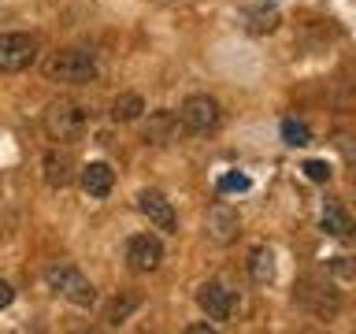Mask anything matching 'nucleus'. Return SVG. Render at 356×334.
Masks as SVG:
<instances>
[{
  "instance_id": "nucleus-13",
  "label": "nucleus",
  "mask_w": 356,
  "mask_h": 334,
  "mask_svg": "<svg viewBox=\"0 0 356 334\" xmlns=\"http://www.w3.org/2000/svg\"><path fill=\"white\" fill-rule=\"evenodd\" d=\"M175 134H178V116L175 111H152L149 127H145V141L149 145H167V141H175Z\"/></svg>"
},
{
  "instance_id": "nucleus-17",
  "label": "nucleus",
  "mask_w": 356,
  "mask_h": 334,
  "mask_svg": "<svg viewBox=\"0 0 356 334\" xmlns=\"http://www.w3.org/2000/svg\"><path fill=\"white\" fill-rule=\"evenodd\" d=\"M282 141L293 145V149H305V145H312L308 122H300V119H282Z\"/></svg>"
},
{
  "instance_id": "nucleus-10",
  "label": "nucleus",
  "mask_w": 356,
  "mask_h": 334,
  "mask_svg": "<svg viewBox=\"0 0 356 334\" xmlns=\"http://www.w3.org/2000/svg\"><path fill=\"white\" fill-rule=\"evenodd\" d=\"M78 186H82V193H86V197L104 200L111 189H115V171H111V164L93 160V164H86L82 171H78Z\"/></svg>"
},
{
  "instance_id": "nucleus-22",
  "label": "nucleus",
  "mask_w": 356,
  "mask_h": 334,
  "mask_svg": "<svg viewBox=\"0 0 356 334\" xmlns=\"http://www.w3.org/2000/svg\"><path fill=\"white\" fill-rule=\"evenodd\" d=\"M189 334H211V331H216V327H208V323H193V327H186Z\"/></svg>"
},
{
  "instance_id": "nucleus-2",
  "label": "nucleus",
  "mask_w": 356,
  "mask_h": 334,
  "mask_svg": "<svg viewBox=\"0 0 356 334\" xmlns=\"http://www.w3.org/2000/svg\"><path fill=\"white\" fill-rule=\"evenodd\" d=\"M97 56L86 52V49H63V52H52L44 60V74L49 82H63V86H86L97 78Z\"/></svg>"
},
{
  "instance_id": "nucleus-5",
  "label": "nucleus",
  "mask_w": 356,
  "mask_h": 334,
  "mask_svg": "<svg viewBox=\"0 0 356 334\" xmlns=\"http://www.w3.org/2000/svg\"><path fill=\"white\" fill-rule=\"evenodd\" d=\"M38 60V38L22 30L0 33V74H19Z\"/></svg>"
},
{
  "instance_id": "nucleus-1",
  "label": "nucleus",
  "mask_w": 356,
  "mask_h": 334,
  "mask_svg": "<svg viewBox=\"0 0 356 334\" xmlns=\"http://www.w3.org/2000/svg\"><path fill=\"white\" fill-rule=\"evenodd\" d=\"M41 127L52 141H63L71 145L78 138H86L89 130V108H82L78 100H52L41 116Z\"/></svg>"
},
{
  "instance_id": "nucleus-9",
  "label": "nucleus",
  "mask_w": 356,
  "mask_h": 334,
  "mask_svg": "<svg viewBox=\"0 0 356 334\" xmlns=\"http://www.w3.org/2000/svg\"><path fill=\"white\" fill-rule=\"evenodd\" d=\"M197 305L208 319H216V323H227L234 316V294L222 283H204L200 286L197 289Z\"/></svg>"
},
{
  "instance_id": "nucleus-12",
  "label": "nucleus",
  "mask_w": 356,
  "mask_h": 334,
  "mask_svg": "<svg viewBox=\"0 0 356 334\" xmlns=\"http://www.w3.org/2000/svg\"><path fill=\"white\" fill-rule=\"evenodd\" d=\"M323 230H327L330 238H338V241H349L356 234V223L338 200H327V205H323Z\"/></svg>"
},
{
  "instance_id": "nucleus-16",
  "label": "nucleus",
  "mask_w": 356,
  "mask_h": 334,
  "mask_svg": "<svg viewBox=\"0 0 356 334\" xmlns=\"http://www.w3.org/2000/svg\"><path fill=\"white\" fill-rule=\"evenodd\" d=\"M249 275H252V283H260V286H267L275 278V253L267 249V245H256L249 253Z\"/></svg>"
},
{
  "instance_id": "nucleus-20",
  "label": "nucleus",
  "mask_w": 356,
  "mask_h": 334,
  "mask_svg": "<svg viewBox=\"0 0 356 334\" xmlns=\"http://www.w3.org/2000/svg\"><path fill=\"white\" fill-rule=\"evenodd\" d=\"M249 186H252V182H249L245 175H222V178H219V189H222V193H234V189L241 193V189H249Z\"/></svg>"
},
{
  "instance_id": "nucleus-7",
  "label": "nucleus",
  "mask_w": 356,
  "mask_h": 334,
  "mask_svg": "<svg viewBox=\"0 0 356 334\" xmlns=\"http://www.w3.org/2000/svg\"><path fill=\"white\" fill-rule=\"evenodd\" d=\"M204 230H208V238L216 245H230L234 238H238V230H241V219H238V212H234L227 200H216V205L208 208V216H204Z\"/></svg>"
},
{
  "instance_id": "nucleus-15",
  "label": "nucleus",
  "mask_w": 356,
  "mask_h": 334,
  "mask_svg": "<svg viewBox=\"0 0 356 334\" xmlns=\"http://www.w3.org/2000/svg\"><path fill=\"white\" fill-rule=\"evenodd\" d=\"M145 116V97L141 93H119L111 100V119L115 122H138Z\"/></svg>"
},
{
  "instance_id": "nucleus-18",
  "label": "nucleus",
  "mask_w": 356,
  "mask_h": 334,
  "mask_svg": "<svg viewBox=\"0 0 356 334\" xmlns=\"http://www.w3.org/2000/svg\"><path fill=\"white\" fill-rule=\"evenodd\" d=\"M138 305H141L138 294H119V297L108 305V323H115V327H119L122 319H130V312L138 308Z\"/></svg>"
},
{
  "instance_id": "nucleus-6",
  "label": "nucleus",
  "mask_w": 356,
  "mask_h": 334,
  "mask_svg": "<svg viewBox=\"0 0 356 334\" xmlns=\"http://www.w3.org/2000/svg\"><path fill=\"white\" fill-rule=\"evenodd\" d=\"M163 264V241L156 234H134L127 241V267L134 275H149Z\"/></svg>"
},
{
  "instance_id": "nucleus-21",
  "label": "nucleus",
  "mask_w": 356,
  "mask_h": 334,
  "mask_svg": "<svg viewBox=\"0 0 356 334\" xmlns=\"http://www.w3.org/2000/svg\"><path fill=\"white\" fill-rule=\"evenodd\" d=\"M11 301H15V289H11V283H4V278H0V312H4Z\"/></svg>"
},
{
  "instance_id": "nucleus-8",
  "label": "nucleus",
  "mask_w": 356,
  "mask_h": 334,
  "mask_svg": "<svg viewBox=\"0 0 356 334\" xmlns=\"http://www.w3.org/2000/svg\"><path fill=\"white\" fill-rule=\"evenodd\" d=\"M138 212L152 223L156 230H167V234H171V230L178 227L171 200H167V197L160 193V189H141V193H138Z\"/></svg>"
},
{
  "instance_id": "nucleus-14",
  "label": "nucleus",
  "mask_w": 356,
  "mask_h": 334,
  "mask_svg": "<svg viewBox=\"0 0 356 334\" xmlns=\"http://www.w3.org/2000/svg\"><path fill=\"white\" fill-rule=\"evenodd\" d=\"M278 22H282L278 8L256 4V8L245 11V30H249V33H271V30H278Z\"/></svg>"
},
{
  "instance_id": "nucleus-4",
  "label": "nucleus",
  "mask_w": 356,
  "mask_h": 334,
  "mask_svg": "<svg viewBox=\"0 0 356 334\" xmlns=\"http://www.w3.org/2000/svg\"><path fill=\"white\" fill-rule=\"evenodd\" d=\"M178 122H182V130L189 134H216L222 127V108L216 97L208 93H193L182 100V108H178Z\"/></svg>"
},
{
  "instance_id": "nucleus-3",
  "label": "nucleus",
  "mask_w": 356,
  "mask_h": 334,
  "mask_svg": "<svg viewBox=\"0 0 356 334\" xmlns=\"http://www.w3.org/2000/svg\"><path fill=\"white\" fill-rule=\"evenodd\" d=\"M44 283L52 286V294H60L63 301H71L78 308H93V301H97L93 283L74 264H49L44 267Z\"/></svg>"
},
{
  "instance_id": "nucleus-11",
  "label": "nucleus",
  "mask_w": 356,
  "mask_h": 334,
  "mask_svg": "<svg viewBox=\"0 0 356 334\" xmlns=\"http://www.w3.org/2000/svg\"><path fill=\"white\" fill-rule=\"evenodd\" d=\"M41 171H44V182L52 189H67L78 178V167H74V156L63 152V149H49L41 160Z\"/></svg>"
},
{
  "instance_id": "nucleus-19",
  "label": "nucleus",
  "mask_w": 356,
  "mask_h": 334,
  "mask_svg": "<svg viewBox=\"0 0 356 334\" xmlns=\"http://www.w3.org/2000/svg\"><path fill=\"white\" fill-rule=\"evenodd\" d=\"M305 175L312 178V182H330L334 171H330L327 160H308V164H305Z\"/></svg>"
}]
</instances>
